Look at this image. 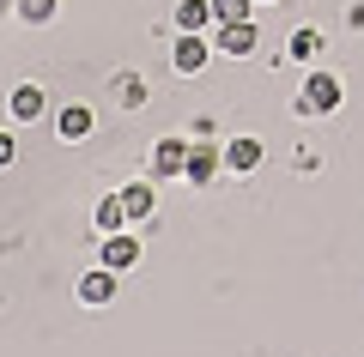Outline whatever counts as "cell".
I'll return each mask as SVG.
<instances>
[{"label":"cell","instance_id":"obj_1","mask_svg":"<svg viewBox=\"0 0 364 357\" xmlns=\"http://www.w3.org/2000/svg\"><path fill=\"white\" fill-rule=\"evenodd\" d=\"M340 97H346V85H340V73H304V85H298V97H291V109L298 115H334L340 109Z\"/></svg>","mask_w":364,"mask_h":357},{"label":"cell","instance_id":"obj_2","mask_svg":"<svg viewBox=\"0 0 364 357\" xmlns=\"http://www.w3.org/2000/svg\"><path fill=\"white\" fill-rule=\"evenodd\" d=\"M207 61H213V31H176V43H170V73L195 79V73H207Z\"/></svg>","mask_w":364,"mask_h":357},{"label":"cell","instance_id":"obj_3","mask_svg":"<svg viewBox=\"0 0 364 357\" xmlns=\"http://www.w3.org/2000/svg\"><path fill=\"white\" fill-rule=\"evenodd\" d=\"M219 170H225V140H188V170H182L188 188H213Z\"/></svg>","mask_w":364,"mask_h":357},{"label":"cell","instance_id":"obj_4","mask_svg":"<svg viewBox=\"0 0 364 357\" xmlns=\"http://www.w3.org/2000/svg\"><path fill=\"white\" fill-rule=\"evenodd\" d=\"M6 115H13L18 128H31V121H43V115H49V97H43V85H31V79H18V85L6 91Z\"/></svg>","mask_w":364,"mask_h":357},{"label":"cell","instance_id":"obj_5","mask_svg":"<svg viewBox=\"0 0 364 357\" xmlns=\"http://www.w3.org/2000/svg\"><path fill=\"white\" fill-rule=\"evenodd\" d=\"M213 49L219 55H255L261 49V31H255V18H237V25H213Z\"/></svg>","mask_w":364,"mask_h":357},{"label":"cell","instance_id":"obj_6","mask_svg":"<svg viewBox=\"0 0 364 357\" xmlns=\"http://www.w3.org/2000/svg\"><path fill=\"white\" fill-rule=\"evenodd\" d=\"M109 97H116V109H146L152 85H146L140 67H116V73H109Z\"/></svg>","mask_w":364,"mask_h":357},{"label":"cell","instance_id":"obj_7","mask_svg":"<svg viewBox=\"0 0 364 357\" xmlns=\"http://www.w3.org/2000/svg\"><path fill=\"white\" fill-rule=\"evenodd\" d=\"M91 128H97V109H91V103H61V109H55V133H61L67 145L91 140Z\"/></svg>","mask_w":364,"mask_h":357},{"label":"cell","instance_id":"obj_8","mask_svg":"<svg viewBox=\"0 0 364 357\" xmlns=\"http://www.w3.org/2000/svg\"><path fill=\"white\" fill-rule=\"evenodd\" d=\"M140 236H128V230H116V236H104V248H97V260H104L109 273H134L140 267Z\"/></svg>","mask_w":364,"mask_h":357},{"label":"cell","instance_id":"obj_9","mask_svg":"<svg viewBox=\"0 0 364 357\" xmlns=\"http://www.w3.org/2000/svg\"><path fill=\"white\" fill-rule=\"evenodd\" d=\"M146 164H152V176H158V182L182 176V170H188V140H152Z\"/></svg>","mask_w":364,"mask_h":357},{"label":"cell","instance_id":"obj_10","mask_svg":"<svg viewBox=\"0 0 364 357\" xmlns=\"http://www.w3.org/2000/svg\"><path fill=\"white\" fill-rule=\"evenodd\" d=\"M122 273H109L104 260H97V267L85 273V279H79V303H91V309H104V303H116V291H122Z\"/></svg>","mask_w":364,"mask_h":357},{"label":"cell","instance_id":"obj_11","mask_svg":"<svg viewBox=\"0 0 364 357\" xmlns=\"http://www.w3.org/2000/svg\"><path fill=\"white\" fill-rule=\"evenodd\" d=\"M261 140H249V133H237V140H225V170H231V176H255L261 170Z\"/></svg>","mask_w":364,"mask_h":357},{"label":"cell","instance_id":"obj_12","mask_svg":"<svg viewBox=\"0 0 364 357\" xmlns=\"http://www.w3.org/2000/svg\"><path fill=\"white\" fill-rule=\"evenodd\" d=\"M116 194H122V206H128L134 224H152L158 218V188L152 182H128V188H116Z\"/></svg>","mask_w":364,"mask_h":357},{"label":"cell","instance_id":"obj_13","mask_svg":"<svg viewBox=\"0 0 364 357\" xmlns=\"http://www.w3.org/2000/svg\"><path fill=\"white\" fill-rule=\"evenodd\" d=\"M91 224H97V236H116V230H128V206H122V194H104L97 200V212H91Z\"/></svg>","mask_w":364,"mask_h":357},{"label":"cell","instance_id":"obj_14","mask_svg":"<svg viewBox=\"0 0 364 357\" xmlns=\"http://www.w3.org/2000/svg\"><path fill=\"white\" fill-rule=\"evenodd\" d=\"M176 31H213V0H176Z\"/></svg>","mask_w":364,"mask_h":357},{"label":"cell","instance_id":"obj_15","mask_svg":"<svg viewBox=\"0 0 364 357\" xmlns=\"http://www.w3.org/2000/svg\"><path fill=\"white\" fill-rule=\"evenodd\" d=\"M316 55H322V31L298 25V31H291V43H286V61H316Z\"/></svg>","mask_w":364,"mask_h":357},{"label":"cell","instance_id":"obj_16","mask_svg":"<svg viewBox=\"0 0 364 357\" xmlns=\"http://www.w3.org/2000/svg\"><path fill=\"white\" fill-rule=\"evenodd\" d=\"M61 13V0H18V25H49Z\"/></svg>","mask_w":364,"mask_h":357},{"label":"cell","instance_id":"obj_17","mask_svg":"<svg viewBox=\"0 0 364 357\" xmlns=\"http://www.w3.org/2000/svg\"><path fill=\"white\" fill-rule=\"evenodd\" d=\"M237 18H255V0H213V25H237Z\"/></svg>","mask_w":364,"mask_h":357},{"label":"cell","instance_id":"obj_18","mask_svg":"<svg viewBox=\"0 0 364 357\" xmlns=\"http://www.w3.org/2000/svg\"><path fill=\"white\" fill-rule=\"evenodd\" d=\"M13 158H18V133H6V128H0V170L13 164Z\"/></svg>","mask_w":364,"mask_h":357},{"label":"cell","instance_id":"obj_19","mask_svg":"<svg viewBox=\"0 0 364 357\" xmlns=\"http://www.w3.org/2000/svg\"><path fill=\"white\" fill-rule=\"evenodd\" d=\"M0 18H18V0H0Z\"/></svg>","mask_w":364,"mask_h":357},{"label":"cell","instance_id":"obj_20","mask_svg":"<svg viewBox=\"0 0 364 357\" xmlns=\"http://www.w3.org/2000/svg\"><path fill=\"white\" fill-rule=\"evenodd\" d=\"M255 6H273V0H255Z\"/></svg>","mask_w":364,"mask_h":357}]
</instances>
